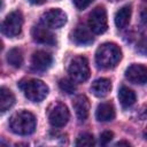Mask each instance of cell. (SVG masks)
Wrapping results in <instances>:
<instances>
[{
  "label": "cell",
  "mask_w": 147,
  "mask_h": 147,
  "mask_svg": "<svg viewBox=\"0 0 147 147\" xmlns=\"http://www.w3.org/2000/svg\"><path fill=\"white\" fill-rule=\"evenodd\" d=\"M75 83L76 82L71 78H62L59 82V86L63 92H65L68 94H72L76 92V84Z\"/></svg>",
  "instance_id": "obj_20"
},
{
  "label": "cell",
  "mask_w": 147,
  "mask_h": 147,
  "mask_svg": "<svg viewBox=\"0 0 147 147\" xmlns=\"http://www.w3.org/2000/svg\"><path fill=\"white\" fill-rule=\"evenodd\" d=\"M115 108L110 102H101L95 110V118L99 122H110L115 118Z\"/></svg>",
  "instance_id": "obj_14"
},
{
  "label": "cell",
  "mask_w": 147,
  "mask_h": 147,
  "mask_svg": "<svg viewBox=\"0 0 147 147\" xmlns=\"http://www.w3.org/2000/svg\"><path fill=\"white\" fill-rule=\"evenodd\" d=\"M40 21L49 29H59L67 23V15L60 8H53L45 11L41 15Z\"/></svg>",
  "instance_id": "obj_8"
},
{
  "label": "cell",
  "mask_w": 147,
  "mask_h": 147,
  "mask_svg": "<svg viewBox=\"0 0 147 147\" xmlns=\"http://www.w3.org/2000/svg\"><path fill=\"white\" fill-rule=\"evenodd\" d=\"M53 62V57L49 53L45 51H37L31 57V65L36 71L47 70Z\"/></svg>",
  "instance_id": "obj_12"
},
{
  "label": "cell",
  "mask_w": 147,
  "mask_h": 147,
  "mask_svg": "<svg viewBox=\"0 0 147 147\" xmlns=\"http://www.w3.org/2000/svg\"><path fill=\"white\" fill-rule=\"evenodd\" d=\"M18 86L23 91L24 95L32 102H40L48 94V86L39 79L22 80Z\"/></svg>",
  "instance_id": "obj_3"
},
{
  "label": "cell",
  "mask_w": 147,
  "mask_h": 147,
  "mask_svg": "<svg viewBox=\"0 0 147 147\" xmlns=\"http://www.w3.org/2000/svg\"><path fill=\"white\" fill-rule=\"evenodd\" d=\"M137 51L142 55H147V38H144L138 42Z\"/></svg>",
  "instance_id": "obj_24"
},
{
  "label": "cell",
  "mask_w": 147,
  "mask_h": 147,
  "mask_svg": "<svg viewBox=\"0 0 147 147\" xmlns=\"http://www.w3.org/2000/svg\"><path fill=\"white\" fill-rule=\"evenodd\" d=\"M70 114L65 105L61 102H56L52 106L48 113V121L54 127H62L69 121Z\"/></svg>",
  "instance_id": "obj_7"
},
{
  "label": "cell",
  "mask_w": 147,
  "mask_h": 147,
  "mask_svg": "<svg viewBox=\"0 0 147 147\" xmlns=\"http://www.w3.org/2000/svg\"><path fill=\"white\" fill-rule=\"evenodd\" d=\"M141 21H142V23L147 26V10H144V11L141 13Z\"/></svg>",
  "instance_id": "obj_26"
},
{
  "label": "cell",
  "mask_w": 147,
  "mask_h": 147,
  "mask_svg": "<svg viewBox=\"0 0 147 147\" xmlns=\"http://www.w3.org/2000/svg\"><path fill=\"white\" fill-rule=\"evenodd\" d=\"M7 61L14 68H20L23 63V53L20 48H11L7 53Z\"/></svg>",
  "instance_id": "obj_19"
},
{
  "label": "cell",
  "mask_w": 147,
  "mask_h": 147,
  "mask_svg": "<svg viewBox=\"0 0 147 147\" xmlns=\"http://www.w3.org/2000/svg\"><path fill=\"white\" fill-rule=\"evenodd\" d=\"M72 1H74V5L76 6L77 9L83 10V9L87 8L94 0H72Z\"/></svg>",
  "instance_id": "obj_23"
},
{
  "label": "cell",
  "mask_w": 147,
  "mask_h": 147,
  "mask_svg": "<svg viewBox=\"0 0 147 147\" xmlns=\"http://www.w3.org/2000/svg\"><path fill=\"white\" fill-rule=\"evenodd\" d=\"M142 136H144V138L147 140V126L145 127V130H144V133H142Z\"/></svg>",
  "instance_id": "obj_29"
},
{
  "label": "cell",
  "mask_w": 147,
  "mask_h": 147,
  "mask_svg": "<svg viewBox=\"0 0 147 147\" xmlns=\"http://www.w3.org/2000/svg\"><path fill=\"white\" fill-rule=\"evenodd\" d=\"M31 36H32L33 40L39 42V44L47 45V46L56 45V38H55L54 33L49 30V28H47L42 23L41 24H37V25H34L32 28Z\"/></svg>",
  "instance_id": "obj_9"
},
{
  "label": "cell",
  "mask_w": 147,
  "mask_h": 147,
  "mask_svg": "<svg viewBox=\"0 0 147 147\" xmlns=\"http://www.w3.org/2000/svg\"><path fill=\"white\" fill-rule=\"evenodd\" d=\"M138 117H139L141 121H144V119H147V106H145V107H144V108L140 110V113H139Z\"/></svg>",
  "instance_id": "obj_25"
},
{
  "label": "cell",
  "mask_w": 147,
  "mask_h": 147,
  "mask_svg": "<svg viewBox=\"0 0 147 147\" xmlns=\"http://www.w3.org/2000/svg\"><path fill=\"white\" fill-rule=\"evenodd\" d=\"M113 137H114V133L111 131H105V132H102L101 136H100V144L103 145V146L107 145V144H109L111 141Z\"/></svg>",
  "instance_id": "obj_22"
},
{
  "label": "cell",
  "mask_w": 147,
  "mask_h": 147,
  "mask_svg": "<svg viewBox=\"0 0 147 147\" xmlns=\"http://www.w3.org/2000/svg\"><path fill=\"white\" fill-rule=\"evenodd\" d=\"M22 26H23L22 13L18 10H14V11H10L3 20L1 24V32L7 37L13 38L21 33Z\"/></svg>",
  "instance_id": "obj_5"
},
{
  "label": "cell",
  "mask_w": 147,
  "mask_h": 147,
  "mask_svg": "<svg viewBox=\"0 0 147 147\" xmlns=\"http://www.w3.org/2000/svg\"><path fill=\"white\" fill-rule=\"evenodd\" d=\"M111 90V83L107 78L95 79L91 85V92L98 98H105Z\"/></svg>",
  "instance_id": "obj_15"
},
{
  "label": "cell",
  "mask_w": 147,
  "mask_h": 147,
  "mask_svg": "<svg viewBox=\"0 0 147 147\" xmlns=\"http://www.w3.org/2000/svg\"><path fill=\"white\" fill-rule=\"evenodd\" d=\"M15 103V96L13 92L7 87L0 88V110L1 113L7 111Z\"/></svg>",
  "instance_id": "obj_17"
},
{
  "label": "cell",
  "mask_w": 147,
  "mask_h": 147,
  "mask_svg": "<svg viewBox=\"0 0 147 147\" xmlns=\"http://www.w3.org/2000/svg\"><path fill=\"white\" fill-rule=\"evenodd\" d=\"M95 144L94 138L90 133H83L79 134L76 140V146H93Z\"/></svg>",
  "instance_id": "obj_21"
},
{
  "label": "cell",
  "mask_w": 147,
  "mask_h": 147,
  "mask_svg": "<svg viewBox=\"0 0 147 147\" xmlns=\"http://www.w3.org/2000/svg\"><path fill=\"white\" fill-rule=\"evenodd\" d=\"M71 40L76 45L86 46V45H91L94 39H93L92 31L90 30V28H86L85 25L79 24L71 32Z\"/></svg>",
  "instance_id": "obj_11"
},
{
  "label": "cell",
  "mask_w": 147,
  "mask_h": 147,
  "mask_svg": "<svg viewBox=\"0 0 147 147\" xmlns=\"http://www.w3.org/2000/svg\"><path fill=\"white\" fill-rule=\"evenodd\" d=\"M122 59L121 48L113 42L100 45L95 52V63L100 69H111L117 65Z\"/></svg>",
  "instance_id": "obj_1"
},
{
  "label": "cell",
  "mask_w": 147,
  "mask_h": 147,
  "mask_svg": "<svg viewBox=\"0 0 147 147\" xmlns=\"http://www.w3.org/2000/svg\"><path fill=\"white\" fill-rule=\"evenodd\" d=\"M118 100L123 108H129L134 105L137 96L132 90H130L126 86H122L118 91Z\"/></svg>",
  "instance_id": "obj_16"
},
{
  "label": "cell",
  "mask_w": 147,
  "mask_h": 147,
  "mask_svg": "<svg viewBox=\"0 0 147 147\" xmlns=\"http://www.w3.org/2000/svg\"><path fill=\"white\" fill-rule=\"evenodd\" d=\"M131 18V7L130 6H123L121 9H118L115 14V24L118 29L125 28Z\"/></svg>",
  "instance_id": "obj_18"
},
{
  "label": "cell",
  "mask_w": 147,
  "mask_h": 147,
  "mask_svg": "<svg viewBox=\"0 0 147 147\" xmlns=\"http://www.w3.org/2000/svg\"><path fill=\"white\" fill-rule=\"evenodd\" d=\"M68 72L71 79L76 83H84L90 77V67L86 57L84 56H76L71 60Z\"/></svg>",
  "instance_id": "obj_4"
},
{
  "label": "cell",
  "mask_w": 147,
  "mask_h": 147,
  "mask_svg": "<svg viewBox=\"0 0 147 147\" xmlns=\"http://www.w3.org/2000/svg\"><path fill=\"white\" fill-rule=\"evenodd\" d=\"M36 117L28 110H20L15 113L9 119L10 130L20 136H29L36 130Z\"/></svg>",
  "instance_id": "obj_2"
},
{
  "label": "cell",
  "mask_w": 147,
  "mask_h": 147,
  "mask_svg": "<svg viewBox=\"0 0 147 147\" xmlns=\"http://www.w3.org/2000/svg\"><path fill=\"white\" fill-rule=\"evenodd\" d=\"M88 28L95 34H102L107 31L108 21H107V11L105 7L98 6L90 13Z\"/></svg>",
  "instance_id": "obj_6"
},
{
  "label": "cell",
  "mask_w": 147,
  "mask_h": 147,
  "mask_svg": "<svg viewBox=\"0 0 147 147\" xmlns=\"http://www.w3.org/2000/svg\"><path fill=\"white\" fill-rule=\"evenodd\" d=\"M125 78L132 84H137V85L147 84V68L142 64L133 63L126 68Z\"/></svg>",
  "instance_id": "obj_10"
},
{
  "label": "cell",
  "mask_w": 147,
  "mask_h": 147,
  "mask_svg": "<svg viewBox=\"0 0 147 147\" xmlns=\"http://www.w3.org/2000/svg\"><path fill=\"white\" fill-rule=\"evenodd\" d=\"M110 1H121V0H110Z\"/></svg>",
  "instance_id": "obj_30"
},
{
  "label": "cell",
  "mask_w": 147,
  "mask_h": 147,
  "mask_svg": "<svg viewBox=\"0 0 147 147\" xmlns=\"http://www.w3.org/2000/svg\"><path fill=\"white\" fill-rule=\"evenodd\" d=\"M115 146H130V144L127 141H118L115 144Z\"/></svg>",
  "instance_id": "obj_28"
},
{
  "label": "cell",
  "mask_w": 147,
  "mask_h": 147,
  "mask_svg": "<svg viewBox=\"0 0 147 147\" xmlns=\"http://www.w3.org/2000/svg\"><path fill=\"white\" fill-rule=\"evenodd\" d=\"M72 107L79 122H84L90 113V101L85 95H77L72 101Z\"/></svg>",
  "instance_id": "obj_13"
},
{
  "label": "cell",
  "mask_w": 147,
  "mask_h": 147,
  "mask_svg": "<svg viewBox=\"0 0 147 147\" xmlns=\"http://www.w3.org/2000/svg\"><path fill=\"white\" fill-rule=\"evenodd\" d=\"M32 5H42L44 2H46L47 0H29Z\"/></svg>",
  "instance_id": "obj_27"
}]
</instances>
